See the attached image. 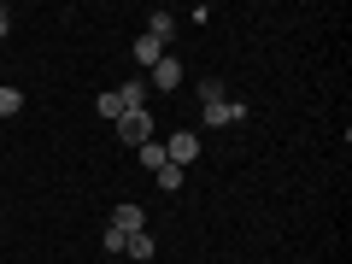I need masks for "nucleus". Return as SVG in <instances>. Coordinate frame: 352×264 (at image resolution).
<instances>
[{"mask_svg":"<svg viewBox=\"0 0 352 264\" xmlns=\"http://www.w3.org/2000/svg\"><path fill=\"white\" fill-rule=\"evenodd\" d=\"M100 241H106V252H124V241H129V235H124V229H112V223H106V235H100Z\"/></svg>","mask_w":352,"mask_h":264,"instance_id":"15","label":"nucleus"},{"mask_svg":"<svg viewBox=\"0 0 352 264\" xmlns=\"http://www.w3.org/2000/svg\"><path fill=\"white\" fill-rule=\"evenodd\" d=\"M217 100H223V82H217V76H206V82H200V106H217Z\"/></svg>","mask_w":352,"mask_h":264,"instance_id":"14","label":"nucleus"},{"mask_svg":"<svg viewBox=\"0 0 352 264\" xmlns=\"http://www.w3.org/2000/svg\"><path fill=\"white\" fill-rule=\"evenodd\" d=\"M124 258H135V264H147V258H153V235H147V229H135V235L124 241Z\"/></svg>","mask_w":352,"mask_h":264,"instance_id":"7","label":"nucleus"},{"mask_svg":"<svg viewBox=\"0 0 352 264\" xmlns=\"http://www.w3.org/2000/svg\"><path fill=\"white\" fill-rule=\"evenodd\" d=\"M135 159L147 164V170H159V164H170V159H164V141H147V147H135Z\"/></svg>","mask_w":352,"mask_h":264,"instance_id":"10","label":"nucleus"},{"mask_svg":"<svg viewBox=\"0 0 352 264\" xmlns=\"http://www.w3.org/2000/svg\"><path fill=\"white\" fill-rule=\"evenodd\" d=\"M147 94H153L147 82H124V88H118V100H124V112H147Z\"/></svg>","mask_w":352,"mask_h":264,"instance_id":"6","label":"nucleus"},{"mask_svg":"<svg viewBox=\"0 0 352 264\" xmlns=\"http://www.w3.org/2000/svg\"><path fill=\"white\" fill-rule=\"evenodd\" d=\"M112 229H124V235H135V229H147V212H141L135 200H124V206H112Z\"/></svg>","mask_w":352,"mask_h":264,"instance_id":"4","label":"nucleus"},{"mask_svg":"<svg viewBox=\"0 0 352 264\" xmlns=\"http://www.w3.org/2000/svg\"><path fill=\"white\" fill-rule=\"evenodd\" d=\"M153 176H159V188H164V194H176V188H182V164H159Z\"/></svg>","mask_w":352,"mask_h":264,"instance_id":"12","label":"nucleus"},{"mask_svg":"<svg viewBox=\"0 0 352 264\" xmlns=\"http://www.w3.org/2000/svg\"><path fill=\"white\" fill-rule=\"evenodd\" d=\"M153 88H159V94H170V88H182V59H176V53H164V59L153 65Z\"/></svg>","mask_w":352,"mask_h":264,"instance_id":"3","label":"nucleus"},{"mask_svg":"<svg viewBox=\"0 0 352 264\" xmlns=\"http://www.w3.org/2000/svg\"><path fill=\"white\" fill-rule=\"evenodd\" d=\"M12 36V12H6V6H0V41Z\"/></svg>","mask_w":352,"mask_h":264,"instance_id":"16","label":"nucleus"},{"mask_svg":"<svg viewBox=\"0 0 352 264\" xmlns=\"http://www.w3.org/2000/svg\"><path fill=\"white\" fill-rule=\"evenodd\" d=\"M118 135H124L129 147H147L153 141V112H124L118 118Z\"/></svg>","mask_w":352,"mask_h":264,"instance_id":"2","label":"nucleus"},{"mask_svg":"<svg viewBox=\"0 0 352 264\" xmlns=\"http://www.w3.org/2000/svg\"><path fill=\"white\" fill-rule=\"evenodd\" d=\"M135 59H141V65H147V71H153V65L164 59V41H153V36H141V41H135Z\"/></svg>","mask_w":352,"mask_h":264,"instance_id":"9","label":"nucleus"},{"mask_svg":"<svg viewBox=\"0 0 352 264\" xmlns=\"http://www.w3.org/2000/svg\"><path fill=\"white\" fill-rule=\"evenodd\" d=\"M164 159H170V164H182V170H188V164L200 159V135H194V129H176V135L164 141Z\"/></svg>","mask_w":352,"mask_h":264,"instance_id":"1","label":"nucleus"},{"mask_svg":"<svg viewBox=\"0 0 352 264\" xmlns=\"http://www.w3.org/2000/svg\"><path fill=\"white\" fill-rule=\"evenodd\" d=\"M147 36H153V41H170V36H176V18H170V12H153V18H147Z\"/></svg>","mask_w":352,"mask_h":264,"instance_id":"8","label":"nucleus"},{"mask_svg":"<svg viewBox=\"0 0 352 264\" xmlns=\"http://www.w3.org/2000/svg\"><path fill=\"white\" fill-rule=\"evenodd\" d=\"M206 124H241V118H247V106H241V100H217V106H206Z\"/></svg>","mask_w":352,"mask_h":264,"instance_id":"5","label":"nucleus"},{"mask_svg":"<svg viewBox=\"0 0 352 264\" xmlns=\"http://www.w3.org/2000/svg\"><path fill=\"white\" fill-rule=\"evenodd\" d=\"M12 112H24V94L12 82H0V118H12Z\"/></svg>","mask_w":352,"mask_h":264,"instance_id":"11","label":"nucleus"},{"mask_svg":"<svg viewBox=\"0 0 352 264\" xmlns=\"http://www.w3.org/2000/svg\"><path fill=\"white\" fill-rule=\"evenodd\" d=\"M94 112H106V118H124V100H118V88H106L100 100H94Z\"/></svg>","mask_w":352,"mask_h":264,"instance_id":"13","label":"nucleus"}]
</instances>
